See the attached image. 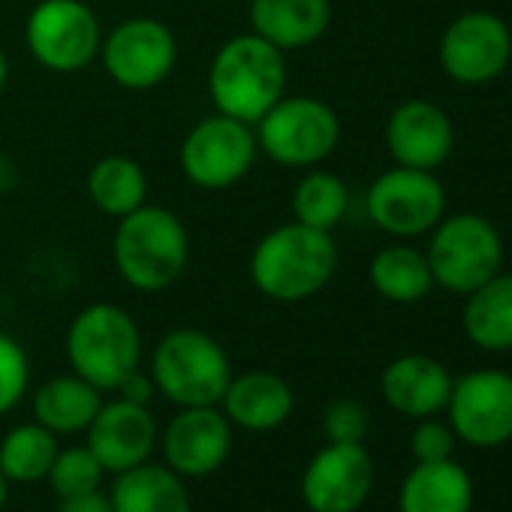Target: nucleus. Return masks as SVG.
<instances>
[{"label":"nucleus","instance_id":"obj_27","mask_svg":"<svg viewBox=\"0 0 512 512\" xmlns=\"http://www.w3.org/2000/svg\"><path fill=\"white\" fill-rule=\"evenodd\" d=\"M290 208H293V220H299L311 229L332 232L350 208V190L335 172L314 166L296 181Z\"/></svg>","mask_w":512,"mask_h":512},{"label":"nucleus","instance_id":"obj_26","mask_svg":"<svg viewBox=\"0 0 512 512\" xmlns=\"http://www.w3.org/2000/svg\"><path fill=\"white\" fill-rule=\"evenodd\" d=\"M464 332L482 350H512V275L497 272L470 293Z\"/></svg>","mask_w":512,"mask_h":512},{"label":"nucleus","instance_id":"obj_24","mask_svg":"<svg viewBox=\"0 0 512 512\" xmlns=\"http://www.w3.org/2000/svg\"><path fill=\"white\" fill-rule=\"evenodd\" d=\"M148 172L142 169L139 160L127 154H106L100 157L85 178V193L88 202L106 214L121 220L124 214L142 208L148 202Z\"/></svg>","mask_w":512,"mask_h":512},{"label":"nucleus","instance_id":"obj_5","mask_svg":"<svg viewBox=\"0 0 512 512\" xmlns=\"http://www.w3.org/2000/svg\"><path fill=\"white\" fill-rule=\"evenodd\" d=\"M148 377L175 407H214L232 380V362L217 338L184 326L157 341Z\"/></svg>","mask_w":512,"mask_h":512},{"label":"nucleus","instance_id":"obj_30","mask_svg":"<svg viewBox=\"0 0 512 512\" xmlns=\"http://www.w3.org/2000/svg\"><path fill=\"white\" fill-rule=\"evenodd\" d=\"M31 383V362L25 347L0 329V416L22 404Z\"/></svg>","mask_w":512,"mask_h":512},{"label":"nucleus","instance_id":"obj_32","mask_svg":"<svg viewBox=\"0 0 512 512\" xmlns=\"http://www.w3.org/2000/svg\"><path fill=\"white\" fill-rule=\"evenodd\" d=\"M410 446H413L416 461H443V458H452L455 437L443 422H422L413 431Z\"/></svg>","mask_w":512,"mask_h":512},{"label":"nucleus","instance_id":"obj_6","mask_svg":"<svg viewBox=\"0 0 512 512\" xmlns=\"http://www.w3.org/2000/svg\"><path fill=\"white\" fill-rule=\"evenodd\" d=\"M256 145L284 169H314L329 160L341 142L338 112L308 94H284L253 124Z\"/></svg>","mask_w":512,"mask_h":512},{"label":"nucleus","instance_id":"obj_25","mask_svg":"<svg viewBox=\"0 0 512 512\" xmlns=\"http://www.w3.org/2000/svg\"><path fill=\"white\" fill-rule=\"evenodd\" d=\"M368 278H371L374 293L395 305L422 302L434 287L428 256L410 244H389L377 250L368 269Z\"/></svg>","mask_w":512,"mask_h":512},{"label":"nucleus","instance_id":"obj_13","mask_svg":"<svg viewBox=\"0 0 512 512\" xmlns=\"http://www.w3.org/2000/svg\"><path fill=\"white\" fill-rule=\"evenodd\" d=\"M163 461L181 479H205L217 473L232 452V422L214 407H178L160 434Z\"/></svg>","mask_w":512,"mask_h":512},{"label":"nucleus","instance_id":"obj_7","mask_svg":"<svg viewBox=\"0 0 512 512\" xmlns=\"http://www.w3.org/2000/svg\"><path fill=\"white\" fill-rule=\"evenodd\" d=\"M100 43V16L85 0H37L25 19V46L31 58L55 76L88 70L100 55Z\"/></svg>","mask_w":512,"mask_h":512},{"label":"nucleus","instance_id":"obj_15","mask_svg":"<svg viewBox=\"0 0 512 512\" xmlns=\"http://www.w3.org/2000/svg\"><path fill=\"white\" fill-rule=\"evenodd\" d=\"M374 485V461L362 443H329L302 473V500L311 512H356Z\"/></svg>","mask_w":512,"mask_h":512},{"label":"nucleus","instance_id":"obj_35","mask_svg":"<svg viewBox=\"0 0 512 512\" xmlns=\"http://www.w3.org/2000/svg\"><path fill=\"white\" fill-rule=\"evenodd\" d=\"M7 82H10V58L4 49H0V97H4V91H7Z\"/></svg>","mask_w":512,"mask_h":512},{"label":"nucleus","instance_id":"obj_20","mask_svg":"<svg viewBox=\"0 0 512 512\" xmlns=\"http://www.w3.org/2000/svg\"><path fill=\"white\" fill-rule=\"evenodd\" d=\"M380 392L386 404L404 416L425 419L446 407L452 392L449 371L431 356H398L386 365L380 377Z\"/></svg>","mask_w":512,"mask_h":512},{"label":"nucleus","instance_id":"obj_34","mask_svg":"<svg viewBox=\"0 0 512 512\" xmlns=\"http://www.w3.org/2000/svg\"><path fill=\"white\" fill-rule=\"evenodd\" d=\"M118 395L127 398V401H133V404H145V407H148V401H151V395H154V383H151V377L142 374V368H139V371H133V374L121 383Z\"/></svg>","mask_w":512,"mask_h":512},{"label":"nucleus","instance_id":"obj_36","mask_svg":"<svg viewBox=\"0 0 512 512\" xmlns=\"http://www.w3.org/2000/svg\"><path fill=\"white\" fill-rule=\"evenodd\" d=\"M7 494H10V482L4 473H0V512H4V506H7Z\"/></svg>","mask_w":512,"mask_h":512},{"label":"nucleus","instance_id":"obj_31","mask_svg":"<svg viewBox=\"0 0 512 512\" xmlns=\"http://www.w3.org/2000/svg\"><path fill=\"white\" fill-rule=\"evenodd\" d=\"M329 443H362L368 434V410L353 398H338L323 413Z\"/></svg>","mask_w":512,"mask_h":512},{"label":"nucleus","instance_id":"obj_8","mask_svg":"<svg viewBox=\"0 0 512 512\" xmlns=\"http://www.w3.org/2000/svg\"><path fill=\"white\" fill-rule=\"evenodd\" d=\"M260 157L250 124L211 112L196 121L178 148L181 175L199 190H229L244 181Z\"/></svg>","mask_w":512,"mask_h":512},{"label":"nucleus","instance_id":"obj_29","mask_svg":"<svg viewBox=\"0 0 512 512\" xmlns=\"http://www.w3.org/2000/svg\"><path fill=\"white\" fill-rule=\"evenodd\" d=\"M103 473H106L103 464L94 458V452L88 446H70V449H58L46 479H49L52 491L61 500H67V497L97 491L103 482Z\"/></svg>","mask_w":512,"mask_h":512},{"label":"nucleus","instance_id":"obj_19","mask_svg":"<svg viewBox=\"0 0 512 512\" xmlns=\"http://www.w3.org/2000/svg\"><path fill=\"white\" fill-rule=\"evenodd\" d=\"M247 22L281 52H299L326 37L332 25V0H250Z\"/></svg>","mask_w":512,"mask_h":512},{"label":"nucleus","instance_id":"obj_23","mask_svg":"<svg viewBox=\"0 0 512 512\" xmlns=\"http://www.w3.org/2000/svg\"><path fill=\"white\" fill-rule=\"evenodd\" d=\"M109 500L115 512H193L184 479L148 461L118 473Z\"/></svg>","mask_w":512,"mask_h":512},{"label":"nucleus","instance_id":"obj_11","mask_svg":"<svg viewBox=\"0 0 512 512\" xmlns=\"http://www.w3.org/2000/svg\"><path fill=\"white\" fill-rule=\"evenodd\" d=\"M368 217L377 229L395 238L431 232L446 211L443 184L428 169L392 166L377 175L365 193Z\"/></svg>","mask_w":512,"mask_h":512},{"label":"nucleus","instance_id":"obj_4","mask_svg":"<svg viewBox=\"0 0 512 512\" xmlns=\"http://www.w3.org/2000/svg\"><path fill=\"white\" fill-rule=\"evenodd\" d=\"M64 353L73 374L100 392H118L142 365V332L133 314L121 305L94 302L70 320Z\"/></svg>","mask_w":512,"mask_h":512},{"label":"nucleus","instance_id":"obj_2","mask_svg":"<svg viewBox=\"0 0 512 512\" xmlns=\"http://www.w3.org/2000/svg\"><path fill=\"white\" fill-rule=\"evenodd\" d=\"M190 263V232L166 208L145 202L124 214L112 232V269L136 293H163L181 281Z\"/></svg>","mask_w":512,"mask_h":512},{"label":"nucleus","instance_id":"obj_17","mask_svg":"<svg viewBox=\"0 0 512 512\" xmlns=\"http://www.w3.org/2000/svg\"><path fill=\"white\" fill-rule=\"evenodd\" d=\"M455 130L449 115L431 100H407L386 121V148L395 166L437 169L452 154Z\"/></svg>","mask_w":512,"mask_h":512},{"label":"nucleus","instance_id":"obj_28","mask_svg":"<svg viewBox=\"0 0 512 512\" xmlns=\"http://www.w3.org/2000/svg\"><path fill=\"white\" fill-rule=\"evenodd\" d=\"M58 449V434L40 422L16 425L0 440V473L7 476V482H40L49 476Z\"/></svg>","mask_w":512,"mask_h":512},{"label":"nucleus","instance_id":"obj_14","mask_svg":"<svg viewBox=\"0 0 512 512\" xmlns=\"http://www.w3.org/2000/svg\"><path fill=\"white\" fill-rule=\"evenodd\" d=\"M452 431L473 446H500L512 440V377L506 371H473L452 383Z\"/></svg>","mask_w":512,"mask_h":512},{"label":"nucleus","instance_id":"obj_9","mask_svg":"<svg viewBox=\"0 0 512 512\" xmlns=\"http://www.w3.org/2000/svg\"><path fill=\"white\" fill-rule=\"evenodd\" d=\"M425 256L437 287L452 293H473L500 272L503 241L485 217L452 214L434 226Z\"/></svg>","mask_w":512,"mask_h":512},{"label":"nucleus","instance_id":"obj_22","mask_svg":"<svg viewBox=\"0 0 512 512\" xmlns=\"http://www.w3.org/2000/svg\"><path fill=\"white\" fill-rule=\"evenodd\" d=\"M100 404H103V392L73 371L40 383L34 398H31L34 422H40L52 434L88 431Z\"/></svg>","mask_w":512,"mask_h":512},{"label":"nucleus","instance_id":"obj_33","mask_svg":"<svg viewBox=\"0 0 512 512\" xmlns=\"http://www.w3.org/2000/svg\"><path fill=\"white\" fill-rule=\"evenodd\" d=\"M58 512H115V509H112V500L106 494H100V488H97L91 494H79V497L61 500Z\"/></svg>","mask_w":512,"mask_h":512},{"label":"nucleus","instance_id":"obj_1","mask_svg":"<svg viewBox=\"0 0 512 512\" xmlns=\"http://www.w3.org/2000/svg\"><path fill=\"white\" fill-rule=\"evenodd\" d=\"M338 272L332 232L299 220L272 226L250 250L247 275L253 290L278 305H299L320 296Z\"/></svg>","mask_w":512,"mask_h":512},{"label":"nucleus","instance_id":"obj_3","mask_svg":"<svg viewBox=\"0 0 512 512\" xmlns=\"http://www.w3.org/2000/svg\"><path fill=\"white\" fill-rule=\"evenodd\" d=\"M205 88L214 112L253 127L287 94V52L253 31L235 34L211 55Z\"/></svg>","mask_w":512,"mask_h":512},{"label":"nucleus","instance_id":"obj_10","mask_svg":"<svg viewBox=\"0 0 512 512\" xmlns=\"http://www.w3.org/2000/svg\"><path fill=\"white\" fill-rule=\"evenodd\" d=\"M100 64L124 91H154L178 67V40L172 28L154 16H133L103 34Z\"/></svg>","mask_w":512,"mask_h":512},{"label":"nucleus","instance_id":"obj_18","mask_svg":"<svg viewBox=\"0 0 512 512\" xmlns=\"http://www.w3.org/2000/svg\"><path fill=\"white\" fill-rule=\"evenodd\" d=\"M296 407L293 386L275 374V371H247V374H232L220 410L232 422V428L250 431V434H266L281 428Z\"/></svg>","mask_w":512,"mask_h":512},{"label":"nucleus","instance_id":"obj_12","mask_svg":"<svg viewBox=\"0 0 512 512\" xmlns=\"http://www.w3.org/2000/svg\"><path fill=\"white\" fill-rule=\"evenodd\" d=\"M512 58V34L494 13L455 19L440 40V67L458 85L494 82Z\"/></svg>","mask_w":512,"mask_h":512},{"label":"nucleus","instance_id":"obj_16","mask_svg":"<svg viewBox=\"0 0 512 512\" xmlns=\"http://www.w3.org/2000/svg\"><path fill=\"white\" fill-rule=\"evenodd\" d=\"M85 434V446L94 452L106 473H124L130 467L145 464L160 440L151 410L127 398L103 401Z\"/></svg>","mask_w":512,"mask_h":512},{"label":"nucleus","instance_id":"obj_21","mask_svg":"<svg viewBox=\"0 0 512 512\" xmlns=\"http://www.w3.org/2000/svg\"><path fill=\"white\" fill-rule=\"evenodd\" d=\"M470 503H473L470 476L452 458L419 461L407 473L398 497L401 512H470Z\"/></svg>","mask_w":512,"mask_h":512}]
</instances>
